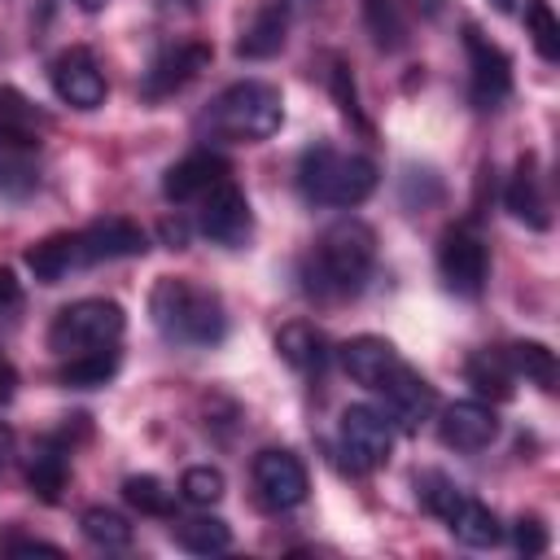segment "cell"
Masks as SVG:
<instances>
[{
  "label": "cell",
  "instance_id": "5",
  "mask_svg": "<svg viewBox=\"0 0 560 560\" xmlns=\"http://www.w3.org/2000/svg\"><path fill=\"white\" fill-rule=\"evenodd\" d=\"M376 162L363 153H346L332 144H311L298 158V192L315 206H359L376 192Z\"/></svg>",
  "mask_w": 560,
  "mask_h": 560
},
{
  "label": "cell",
  "instance_id": "42",
  "mask_svg": "<svg viewBox=\"0 0 560 560\" xmlns=\"http://www.w3.org/2000/svg\"><path fill=\"white\" fill-rule=\"evenodd\" d=\"M490 4H494L499 13H512V4H516V0H490Z\"/></svg>",
  "mask_w": 560,
  "mask_h": 560
},
{
  "label": "cell",
  "instance_id": "43",
  "mask_svg": "<svg viewBox=\"0 0 560 560\" xmlns=\"http://www.w3.org/2000/svg\"><path fill=\"white\" fill-rule=\"evenodd\" d=\"M188 4H197V0H188Z\"/></svg>",
  "mask_w": 560,
  "mask_h": 560
},
{
  "label": "cell",
  "instance_id": "24",
  "mask_svg": "<svg viewBox=\"0 0 560 560\" xmlns=\"http://www.w3.org/2000/svg\"><path fill=\"white\" fill-rule=\"evenodd\" d=\"M114 372H118V346H101V350L70 354V359L61 363L57 381L70 385V389H96V385H105Z\"/></svg>",
  "mask_w": 560,
  "mask_h": 560
},
{
  "label": "cell",
  "instance_id": "39",
  "mask_svg": "<svg viewBox=\"0 0 560 560\" xmlns=\"http://www.w3.org/2000/svg\"><path fill=\"white\" fill-rule=\"evenodd\" d=\"M13 381H18V376H13V368H9L4 359H0V402H4L9 394H13Z\"/></svg>",
  "mask_w": 560,
  "mask_h": 560
},
{
  "label": "cell",
  "instance_id": "4",
  "mask_svg": "<svg viewBox=\"0 0 560 560\" xmlns=\"http://www.w3.org/2000/svg\"><path fill=\"white\" fill-rule=\"evenodd\" d=\"M284 122V96L276 83H262V79H241L232 88H223L210 109L201 114V127L219 140H232V144H258V140H271Z\"/></svg>",
  "mask_w": 560,
  "mask_h": 560
},
{
  "label": "cell",
  "instance_id": "25",
  "mask_svg": "<svg viewBox=\"0 0 560 560\" xmlns=\"http://www.w3.org/2000/svg\"><path fill=\"white\" fill-rule=\"evenodd\" d=\"M171 534H175V542H179L184 551H192V556H214V551H228V547H232V529H228V521H219V516H188V521H175Z\"/></svg>",
  "mask_w": 560,
  "mask_h": 560
},
{
  "label": "cell",
  "instance_id": "11",
  "mask_svg": "<svg viewBox=\"0 0 560 560\" xmlns=\"http://www.w3.org/2000/svg\"><path fill=\"white\" fill-rule=\"evenodd\" d=\"M438 276L451 293L459 298H481L486 289V276H490V258H486V245L472 228H451L438 245Z\"/></svg>",
  "mask_w": 560,
  "mask_h": 560
},
{
  "label": "cell",
  "instance_id": "18",
  "mask_svg": "<svg viewBox=\"0 0 560 560\" xmlns=\"http://www.w3.org/2000/svg\"><path fill=\"white\" fill-rule=\"evenodd\" d=\"M223 179H228V162H223L219 153L197 149V153L179 158V162L166 171L162 192H166V201L184 206V201H201V197H206L214 184H223Z\"/></svg>",
  "mask_w": 560,
  "mask_h": 560
},
{
  "label": "cell",
  "instance_id": "40",
  "mask_svg": "<svg viewBox=\"0 0 560 560\" xmlns=\"http://www.w3.org/2000/svg\"><path fill=\"white\" fill-rule=\"evenodd\" d=\"M416 4H420V13H424V18H433V13L442 9V0H416Z\"/></svg>",
  "mask_w": 560,
  "mask_h": 560
},
{
  "label": "cell",
  "instance_id": "9",
  "mask_svg": "<svg viewBox=\"0 0 560 560\" xmlns=\"http://www.w3.org/2000/svg\"><path fill=\"white\" fill-rule=\"evenodd\" d=\"M337 446H341L350 468L372 472L389 459L394 429H389L385 411H376V407H346L341 420H337Z\"/></svg>",
  "mask_w": 560,
  "mask_h": 560
},
{
  "label": "cell",
  "instance_id": "28",
  "mask_svg": "<svg viewBox=\"0 0 560 560\" xmlns=\"http://www.w3.org/2000/svg\"><path fill=\"white\" fill-rule=\"evenodd\" d=\"M79 529H83V538H88L92 547H101V551H122V547L131 542V525H127V516L114 512V508H88V512L79 516Z\"/></svg>",
  "mask_w": 560,
  "mask_h": 560
},
{
  "label": "cell",
  "instance_id": "10",
  "mask_svg": "<svg viewBox=\"0 0 560 560\" xmlns=\"http://www.w3.org/2000/svg\"><path fill=\"white\" fill-rule=\"evenodd\" d=\"M464 52H468V96L477 109H499L512 92V61L499 44H490L477 26H464Z\"/></svg>",
  "mask_w": 560,
  "mask_h": 560
},
{
  "label": "cell",
  "instance_id": "29",
  "mask_svg": "<svg viewBox=\"0 0 560 560\" xmlns=\"http://www.w3.org/2000/svg\"><path fill=\"white\" fill-rule=\"evenodd\" d=\"M363 22H368L376 48H385V52L402 48V39H407V22H402L398 0H363Z\"/></svg>",
  "mask_w": 560,
  "mask_h": 560
},
{
  "label": "cell",
  "instance_id": "12",
  "mask_svg": "<svg viewBox=\"0 0 560 560\" xmlns=\"http://www.w3.org/2000/svg\"><path fill=\"white\" fill-rule=\"evenodd\" d=\"M249 477H254V494L262 508L271 512H289L306 499L311 481H306V468L293 451H258L254 464H249Z\"/></svg>",
  "mask_w": 560,
  "mask_h": 560
},
{
  "label": "cell",
  "instance_id": "31",
  "mask_svg": "<svg viewBox=\"0 0 560 560\" xmlns=\"http://www.w3.org/2000/svg\"><path fill=\"white\" fill-rule=\"evenodd\" d=\"M122 499H127L131 508L149 512V516H171V512H175V499H171V490H166L158 477H149V472H140V477H127V481H122Z\"/></svg>",
  "mask_w": 560,
  "mask_h": 560
},
{
  "label": "cell",
  "instance_id": "13",
  "mask_svg": "<svg viewBox=\"0 0 560 560\" xmlns=\"http://www.w3.org/2000/svg\"><path fill=\"white\" fill-rule=\"evenodd\" d=\"M39 188V131L0 122V197L22 201Z\"/></svg>",
  "mask_w": 560,
  "mask_h": 560
},
{
  "label": "cell",
  "instance_id": "14",
  "mask_svg": "<svg viewBox=\"0 0 560 560\" xmlns=\"http://www.w3.org/2000/svg\"><path fill=\"white\" fill-rule=\"evenodd\" d=\"M48 79H52L57 101H66L70 109H101L105 105L109 88H105V74H101V66L88 48H66L48 66Z\"/></svg>",
  "mask_w": 560,
  "mask_h": 560
},
{
  "label": "cell",
  "instance_id": "17",
  "mask_svg": "<svg viewBox=\"0 0 560 560\" xmlns=\"http://www.w3.org/2000/svg\"><path fill=\"white\" fill-rule=\"evenodd\" d=\"M376 394H381V402H385V416H389L394 424H402V429H420V424L433 416V407H438V389H433L411 363H402Z\"/></svg>",
  "mask_w": 560,
  "mask_h": 560
},
{
  "label": "cell",
  "instance_id": "35",
  "mask_svg": "<svg viewBox=\"0 0 560 560\" xmlns=\"http://www.w3.org/2000/svg\"><path fill=\"white\" fill-rule=\"evenodd\" d=\"M516 551H521V556H538V551H547V529H542L534 516L516 525Z\"/></svg>",
  "mask_w": 560,
  "mask_h": 560
},
{
  "label": "cell",
  "instance_id": "19",
  "mask_svg": "<svg viewBox=\"0 0 560 560\" xmlns=\"http://www.w3.org/2000/svg\"><path fill=\"white\" fill-rule=\"evenodd\" d=\"M407 359L385 341V337H350L341 346V368L350 372V381H359L363 389H381Z\"/></svg>",
  "mask_w": 560,
  "mask_h": 560
},
{
  "label": "cell",
  "instance_id": "16",
  "mask_svg": "<svg viewBox=\"0 0 560 560\" xmlns=\"http://www.w3.org/2000/svg\"><path fill=\"white\" fill-rule=\"evenodd\" d=\"M438 433H442V442H446L451 451L472 455V451H486V446L499 438V416H494V407L481 402V398H459V402L442 407Z\"/></svg>",
  "mask_w": 560,
  "mask_h": 560
},
{
  "label": "cell",
  "instance_id": "21",
  "mask_svg": "<svg viewBox=\"0 0 560 560\" xmlns=\"http://www.w3.org/2000/svg\"><path fill=\"white\" fill-rule=\"evenodd\" d=\"M284 31H289V0H267V4L258 9V18L241 31L236 52H241V57H249V61L271 57V52H280V48H284Z\"/></svg>",
  "mask_w": 560,
  "mask_h": 560
},
{
  "label": "cell",
  "instance_id": "1",
  "mask_svg": "<svg viewBox=\"0 0 560 560\" xmlns=\"http://www.w3.org/2000/svg\"><path fill=\"white\" fill-rule=\"evenodd\" d=\"M144 249H149V241L136 223L101 219V223H88L79 232H57V236L31 245L26 267L39 284H61L74 271H88V267H101V262H114V258H136Z\"/></svg>",
  "mask_w": 560,
  "mask_h": 560
},
{
  "label": "cell",
  "instance_id": "41",
  "mask_svg": "<svg viewBox=\"0 0 560 560\" xmlns=\"http://www.w3.org/2000/svg\"><path fill=\"white\" fill-rule=\"evenodd\" d=\"M105 4H109V0H79V9H83V13H101Z\"/></svg>",
  "mask_w": 560,
  "mask_h": 560
},
{
  "label": "cell",
  "instance_id": "38",
  "mask_svg": "<svg viewBox=\"0 0 560 560\" xmlns=\"http://www.w3.org/2000/svg\"><path fill=\"white\" fill-rule=\"evenodd\" d=\"M13 451H18V433H13L9 424H0V472L9 468V459H13Z\"/></svg>",
  "mask_w": 560,
  "mask_h": 560
},
{
  "label": "cell",
  "instance_id": "20",
  "mask_svg": "<svg viewBox=\"0 0 560 560\" xmlns=\"http://www.w3.org/2000/svg\"><path fill=\"white\" fill-rule=\"evenodd\" d=\"M503 206L512 210V219H521L525 228H547L551 214H547V192H542V175H538V162L534 158H521L508 188H503Z\"/></svg>",
  "mask_w": 560,
  "mask_h": 560
},
{
  "label": "cell",
  "instance_id": "8",
  "mask_svg": "<svg viewBox=\"0 0 560 560\" xmlns=\"http://www.w3.org/2000/svg\"><path fill=\"white\" fill-rule=\"evenodd\" d=\"M197 232L223 249H241L254 232V214H249V201L245 192L232 184V175L223 184H214L201 201H197Z\"/></svg>",
  "mask_w": 560,
  "mask_h": 560
},
{
  "label": "cell",
  "instance_id": "37",
  "mask_svg": "<svg viewBox=\"0 0 560 560\" xmlns=\"http://www.w3.org/2000/svg\"><path fill=\"white\" fill-rule=\"evenodd\" d=\"M18 302H22V284H18V276L9 267H0V315H9Z\"/></svg>",
  "mask_w": 560,
  "mask_h": 560
},
{
  "label": "cell",
  "instance_id": "33",
  "mask_svg": "<svg viewBox=\"0 0 560 560\" xmlns=\"http://www.w3.org/2000/svg\"><path fill=\"white\" fill-rule=\"evenodd\" d=\"M0 122H9V127H31V131H39L44 127V114L22 96V92H13V88H0Z\"/></svg>",
  "mask_w": 560,
  "mask_h": 560
},
{
  "label": "cell",
  "instance_id": "22",
  "mask_svg": "<svg viewBox=\"0 0 560 560\" xmlns=\"http://www.w3.org/2000/svg\"><path fill=\"white\" fill-rule=\"evenodd\" d=\"M66 477H70V451L57 442V438H44L26 464V486L44 499V503H57L61 490H66Z\"/></svg>",
  "mask_w": 560,
  "mask_h": 560
},
{
  "label": "cell",
  "instance_id": "34",
  "mask_svg": "<svg viewBox=\"0 0 560 560\" xmlns=\"http://www.w3.org/2000/svg\"><path fill=\"white\" fill-rule=\"evenodd\" d=\"M328 79H332V96L341 101V114H346V118H354V122L363 127V109H359V96H354V83H350V70H346L341 61H332V74H328Z\"/></svg>",
  "mask_w": 560,
  "mask_h": 560
},
{
  "label": "cell",
  "instance_id": "6",
  "mask_svg": "<svg viewBox=\"0 0 560 560\" xmlns=\"http://www.w3.org/2000/svg\"><path fill=\"white\" fill-rule=\"evenodd\" d=\"M127 328V315L114 298H79L70 306H61L48 324V350L70 359L83 350H101V346H118Z\"/></svg>",
  "mask_w": 560,
  "mask_h": 560
},
{
  "label": "cell",
  "instance_id": "2",
  "mask_svg": "<svg viewBox=\"0 0 560 560\" xmlns=\"http://www.w3.org/2000/svg\"><path fill=\"white\" fill-rule=\"evenodd\" d=\"M372 262H376L372 228L359 219H337L332 228L319 232V241L302 258V289L324 302L354 298L372 276Z\"/></svg>",
  "mask_w": 560,
  "mask_h": 560
},
{
  "label": "cell",
  "instance_id": "30",
  "mask_svg": "<svg viewBox=\"0 0 560 560\" xmlns=\"http://www.w3.org/2000/svg\"><path fill=\"white\" fill-rule=\"evenodd\" d=\"M525 35L542 61H560V22L551 13V0H529L525 4Z\"/></svg>",
  "mask_w": 560,
  "mask_h": 560
},
{
  "label": "cell",
  "instance_id": "15",
  "mask_svg": "<svg viewBox=\"0 0 560 560\" xmlns=\"http://www.w3.org/2000/svg\"><path fill=\"white\" fill-rule=\"evenodd\" d=\"M210 44H201V39H188V44H175V48H162L153 61H149V70H144V83H140V92H144V101H162V96H175L179 88H188L206 66H210Z\"/></svg>",
  "mask_w": 560,
  "mask_h": 560
},
{
  "label": "cell",
  "instance_id": "36",
  "mask_svg": "<svg viewBox=\"0 0 560 560\" xmlns=\"http://www.w3.org/2000/svg\"><path fill=\"white\" fill-rule=\"evenodd\" d=\"M0 551H4V556H61V547L39 542V538H4Z\"/></svg>",
  "mask_w": 560,
  "mask_h": 560
},
{
  "label": "cell",
  "instance_id": "27",
  "mask_svg": "<svg viewBox=\"0 0 560 560\" xmlns=\"http://www.w3.org/2000/svg\"><path fill=\"white\" fill-rule=\"evenodd\" d=\"M464 372H468V385H477L481 394H494V398H508L512 381H516V372H512L503 350H477Z\"/></svg>",
  "mask_w": 560,
  "mask_h": 560
},
{
  "label": "cell",
  "instance_id": "7",
  "mask_svg": "<svg viewBox=\"0 0 560 560\" xmlns=\"http://www.w3.org/2000/svg\"><path fill=\"white\" fill-rule=\"evenodd\" d=\"M416 490H420V503H424L433 516H442V525H446L464 547H494V542L503 538L499 516H494L481 499H472L468 490H459L455 481H446L442 472H424V477L416 481Z\"/></svg>",
  "mask_w": 560,
  "mask_h": 560
},
{
  "label": "cell",
  "instance_id": "3",
  "mask_svg": "<svg viewBox=\"0 0 560 560\" xmlns=\"http://www.w3.org/2000/svg\"><path fill=\"white\" fill-rule=\"evenodd\" d=\"M149 319L171 346L210 350L228 337V311L223 298L188 276H162L149 293Z\"/></svg>",
  "mask_w": 560,
  "mask_h": 560
},
{
  "label": "cell",
  "instance_id": "26",
  "mask_svg": "<svg viewBox=\"0 0 560 560\" xmlns=\"http://www.w3.org/2000/svg\"><path fill=\"white\" fill-rule=\"evenodd\" d=\"M508 354V363H512V372L516 376H525V381H534L538 389H556V354H551V346H542V341H516V346H508L503 350Z\"/></svg>",
  "mask_w": 560,
  "mask_h": 560
},
{
  "label": "cell",
  "instance_id": "32",
  "mask_svg": "<svg viewBox=\"0 0 560 560\" xmlns=\"http://www.w3.org/2000/svg\"><path fill=\"white\" fill-rule=\"evenodd\" d=\"M179 494H184L188 503H197V508H210V503L223 499V472L210 468V464H197V468H188V472L179 477Z\"/></svg>",
  "mask_w": 560,
  "mask_h": 560
},
{
  "label": "cell",
  "instance_id": "23",
  "mask_svg": "<svg viewBox=\"0 0 560 560\" xmlns=\"http://www.w3.org/2000/svg\"><path fill=\"white\" fill-rule=\"evenodd\" d=\"M276 350H280V359H284L293 372H302V376L319 372L324 359H328L324 337H319V328H311V324H284V328L276 332Z\"/></svg>",
  "mask_w": 560,
  "mask_h": 560
}]
</instances>
